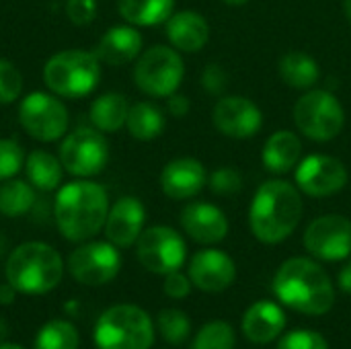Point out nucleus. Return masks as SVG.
I'll return each mask as SVG.
<instances>
[{
	"label": "nucleus",
	"instance_id": "obj_8",
	"mask_svg": "<svg viewBox=\"0 0 351 349\" xmlns=\"http://www.w3.org/2000/svg\"><path fill=\"white\" fill-rule=\"evenodd\" d=\"M185 76V62L173 45H152L138 56L134 66L136 86L156 99H167L179 91Z\"/></svg>",
	"mask_w": 351,
	"mask_h": 349
},
{
	"label": "nucleus",
	"instance_id": "obj_21",
	"mask_svg": "<svg viewBox=\"0 0 351 349\" xmlns=\"http://www.w3.org/2000/svg\"><path fill=\"white\" fill-rule=\"evenodd\" d=\"M167 39L177 51L197 53L210 41V23L197 10H179L169 16Z\"/></svg>",
	"mask_w": 351,
	"mask_h": 349
},
{
	"label": "nucleus",
	"instance_id": "obj_35",
	"mask_svg": "<svg viewBox=\"0 0 351 349\" xmlns=\"http://www.w3.org/2000/svg\"><path fill=\"white\" fill-rule=\"evenodd\" d=\"M208 187L214 195H237L243 189V177L232 167H220L208 177Z\"/></svg>",
	"mask_w": 351,
	"mask_h": 349
},
{
	"label": "nucleus",
	"instance_id": "obj_47",
	"mask_svg": "<svg viewBox=\"0 0 351 349\" xmlns=\"http://www.w3.org/2000/svg\"><path fill=\"white\" fill-rule=\"evenodd\" d=\"M4 253H6V239L0 234V257H2Z\"/></svg>",
	"mask_w": 351,
	"mask_h": 349
},
{
	"label": "nucleus",
	"instance_id": "obj_6",
	"mask_svg": "<svg viewBox=\"0 0 351 349\" xmlns=\"http://www.w3.org/2000/svg\"><path fill=\"white\" fill-rule=\"evenodd\" d=\"M101 80V62L95 51L66 49L51 56L43 66V82L64 99L90 95Z\"/></svg>",
	"mask_w": 351,
	"mask_h": 349
},
{
	"label": "nucleus",
	"instance_id": "obj_27",
	"mask_svg": "<svg viewBox=\"0 0 351 349\" xmlns=\"http://www.w3.org/2000/svg\"><path fill=\"white\" fill-rule=\"evenodd\" d=\"M119 14L134 27H154L169 21L175 0H117Z\"/></svg>",
	"mask_w": 351,
	"mask_h": 349
},
{
	"label": "nucleus",
	"instance_id": "obj_28",
	"mask_svg": "<svg viewBox=\"0 0 351 349\" xmlns=\"http://www.w3.org/2000/svg\"><path fill=\"white\" fill-rule=\"evenodd\" d=\"M165 125H167L165 113L154 103L138 101V103L130 105L125 128L132 138H136L140 142L156 140L165 132Z\"/></svg>",
	"mask_w": 351,
	"mask_h": 349
},
{
	"label": "nucleus",
	"instance_id": "obj_40",
	"mask_svg": "<svg viewBox=\"0 0 351 349\" xmlns=\"http://www.w3.org/2000/svg\"><path fill=\"white\" fill-rule=\"evenodd\" d=\"M167 109L173 117L181 119L189 113L191 109V103H189V97L185 95H179V93H173L171 97H167Z\"/></svg>",
	"mask_w": 351,
	"mask_h": 349
},
{
	"label": "nucleus",
	"instance_id": "obj_22",
	"mask_svg": "<svg viewBox=\"0 0 351 349\" xmlns=\"http://www.w3.org/2000/svg\"><path fill=\"white\" fill-rule=\"evenodd\" d=\"M142 35L132 25H115L103 33L95 47L99 62L107 66H125L142 53Z\"/></svg>",
	"mask_w": 351,
	"mask_h": 349
},
{
	"label": "nucleus",
	"instance_id": "obj_10",
	"mask_svg": "<svg viewBox=\"0 0 351 349\" xmlns=\"http://www.w3.org/2000/svg\"><path fill=\"white\" fill-rule=\"evenodd\" d=\"M136 257L150 274L167 276L183 267L187 245L175 228L158 224L142 230L140 239L136 241Z\"/></svg>",
	"mask_w": 351,
	"mask_h": 349
},
{
	"label": "nucleus",
	"instance_id": "obj_31",
	"mask_svg": "<svg viewBox=\"0 0 351 349\" xmlns=\"http://www.w3.org/2000/svg\"><path fill=\"white\" fill-rule=\"evenodd\" d=\"M156 329L167 344L181 346L191 335V321L179 309H165L156 317Z\"/></svg>",
	"mask_w": 351,
	"mask_h": 349
},
{
	"label": "nucleus",
	"instance_id": "obj_11",
	"mask_svg": "<svg viewBox=\"0 0 351 349\" xmlns=\"http://www.w3.org/2000/svg\"><path fill=\"white\" fill-rule=\"evenodd\" d=\"M121 269V255L109 241L80 243L68 257L70 276L82 286H105L117 278Z\"/></svg>",
	"mask_w": 351,
	"mask_h": 349
},
{
	"label": "nucleus",
	"instance_id": "obj_44",
	"mask_svg": "<svg viewBox=\"0 0 351 349\" xmlns=\"http://www.w3.org/2000/svg\"><path fill=\"white\" fill-rule=\"evenodd\" d=\"M343 12H346V19L351 25V0H343Z\"/></svg>",
	"mask_w": 351,
	"mask_h": 349
},
{
	"label": "nucleus",
	"instance_id": "obj_7",
	"mask_svg": "<svg viewBox=\"0 0 351 349\" xmlns=\"http://www.w3.org/2000/svg\"><path fill=\"white\" fill-rule=\"evenodd\" d=\"M292 115L296 130L313 142H331L346 125V109L341 101L325 88L304 91L296 101Z\"/></svg>",
	"mask_w": 351,
	"mask_h": 349
},
{
	"label": "nucleus",
	"instance_id": "obj_18",
	"mask_svg": "<svg viewBox=\"0 0 351 349\" xmlns=\"http://www.w3.org/2000/svg\"><path fill=\"white\" fill-rule=\"evenodd\" d=\"M146 222V208L138 197L125 195L119 197L107 214L105 220V237L109 243H113L117 249H128L136 245L144 230Z\"/></svg>",
	"mask_w": 351,
	"mask_h": 349
},
{
	"label": "nucleus",
	"instance_id": "obj_16",
	"mask_svg": "<svg viewBox=\"0 0 351 349\" xmlns=\"http://www.w3.org/2000/svg\"><path fill=\"white\" fill-rule=\"evenodd\" d=\"M187 276L197 290L206 294H218L234 284L237 265L228 253L220 249H204L191 257Z\"/></svg>",
	"mask_w": 351,
	"mask_h": 349
},
{
	"label": "nucleus",
	"instance_id": "obj_13",
	"mask_svg": "<svg viewBox=\"0 0 351 349\" xmlns=\"http://www.w3.org/2000/svg\"><path fill=\"white\" fill-rule=\"evenodd\" d=\"M302 243L319 261H346L351 257V220L341 214L319 216L306 226Z\"/></svg>",
	"mask_w": 351,
	"mask_h": 349
},
{
	"label": "nucleus",
	"instance_id": "obj_36",
	"mask_svg": "<svg viewBox=\"0 0 351 349\" xmlns=\"http://www.w3.org/2000/svg\"><path fill=\"white\" fill-rule=\"evenodd\" d=\"M276 349H329V344L319 331L296 329L282 335Z\"/></svg>",
	"mask_w": 351,
	"mask_h": 349
},
{
	"label": "nucleus",
	"instance_id": "obj_37",
	"mask_svg": "<svg viewBox=\"0 0 351 349\" xmlns=\"http://www.w3.org/2000/svg\"><path fill=\"white\" fill-rule=\"evenodd\" d=\"M228 84H230V76H228L224 66L212 62V64H208L204 68V72H202V86H204L206 93H210L214 97H224Z\"/></svg>",
	"mask_w": 351,
	"mask_h": 349
},
{
	"label": "nucleus",
	"instance_id": "obj_41",
	"mask_svg": "<svg viewBox=\"0 0 351 349\" xmlns=\"http://www.w3.org/2000/svg\"><path fill=\"white\" fill-rule=\"evenodd\" d=\"M337 284H339V288H341L346 294H350L351 296V259H348V263L341 267L339 278H337Z\"/></svg>",
	"mask_w": 351,
	"mask_h": 349
},
{
	"label": "nucleus",
	"instance_id": "obj_25",
	"mask_svg": "<svg viewBox=\"0 0 351 349\" xmlns=\"http://www.w3.org/2000/svg\"><path fill=\"white\" fill-rule=\"evenodd\" d=\"M130 103L121 93H105L90 103L88 117L93 125L101 132H117L128 121Z\"/></svg>",
	"mask_w": 351,
	"mask_h": 349
},
{
	"label": "nucleus",
	"instance_id": "obj_42",
	"mask_svg": "<svg viewBox=\"0 0 351 349\" xmlns=\"http://www.w3.org/2000/svg\"><path fill=\"white\" fill-rule=\"evenodd\" d=\"M16 290L6 282V284H2L0 286V304H4V306H8V304H12L14 302V298H16Z\"/></svg>",
	"mask_w": 351,
	"mask_h": 349
},
{
	"label": "nucleus",
	"instance_id": "obj_34",
	"mask_svg": "<svg viewBox=\"0 0 351 349\" xmlns=\"http://www.w3.org/2000/svg\"><path fill=\"white\" fill-rule=\"evenodd\" d=\"M25 167V150L10 138H0V181L12 179Z\"/></svg>",
	"mask_w": 351,
	"mask_h": 349
},
{
	"label": "nucleus",
	"instance_id": "obj_14",
	"mask_svg": "<svg viewBox=\"0 0 351 349\" xmlns=\"http://www.w3.org/2000/svg\"><path fill=\"white\" fill-rule=\"evenodd\" d=\"M296 187L308 197H331L339 193L348 181L350 173L346 165L329 154H308L296 165Z\"/></svg>",
	"mask_w": 351,
	"mask_h": 349
},
{
	"label": "nucleus",
	"instance_id": "obj_30",
	"mask_svg": "<svg viewBox=\"0 0 351 349\" xmlns=\"http://www.w3.org/2000/svg\"><path fill=\"white\" fill-rule=\"evenodd\" d=\"M80 348V335L78 329L64 321V319H51L47 321L35 335L33 349H78Z\"/></svg>",
	"mask_w": 351,
	"mask_h": 349
},
{
	"label": "nucleus",
	"instance_id": "obj_5",
	"mask_svg": "<svg viewBox=\"0 0 351 349\" xmlns=\"http://www.w3.org/2000/svg\"><path fill=\"white\" fill-rule=\"evenodd\" d=\"M93 339L97 349H150L154 323L138 304H113L99 317Z\"/></svg>",
	"mask_w": 351,
	"mask_h": 349
},
{
	"label": "nucleus",
	"instance_id": "obj_1",
	"mask_svg": "<svg viewBox=\"0 0 351 349\" xmlns=\"http://www.w3.org/2000/svg\"><path fill=\"white\" fill-rule=\"evenodd\" d=\"M280 304L306 317H323L335 306V288L319 261L308 257L286 259L271 280Z\"/></svg>",
	"mask_w": 351,
	"mask_h": 349
},
{
	"label": "nucleus",
	"instance_id": "obj_17",
	"mask_svg": "<svg viewBox=\"0 0 351 349\" xmlns=\"http://www.w3.org/2000/svg\"><path fill=\"white\" fill-rule=\"evenodd\" d=\"M181 228L183 232L199 245H218L228 237V218L226 214L208 202H189L181 210Z\"/></svg>",
	"mask_w": 351,
	"mask_h": 349
},
{
	"label": "nucleus",
	"instance_id": "obj_38",
	"mask_svg": "<svg viewBox=\"0 0 351 349\" xmlns=\"http://www.w3.org/2000/svg\"><path fill=\"white\" fill-rule=\"evenodd\" d=\"M66 14L72 25L84 27L90 25L97 16V0H68L66 2Z\"/></svg>",
	"mask_w": 351,
	"mask_h": 349
},
{
	"label": "nucleus",
	"instance_id": "obj_29",
	"mask_svg": "<svg viewBox=\"0 0 351 349\" xmlns=\"http://www.w3.org/2000/svg\"><path fill=\"white\" fill-rule=\"evenodd\" d=\"M35 204V191L21 179L0 181V214L6 218L25 216Z\"/></svg>",
	"mask_w": 351,
	"mask_h": 349
},
{
	"label": "nucleus",
	"instance_id": "obj_43",
	"mask_svg": "<svg viewBox=\"0 0 351 349\" xmlns=\"http://www.w3.org/2000/svg\"><path fill=\"white\" fill-rule=\"evenodd\" d=\"M8 333H10L8 323H6V319H2V317H0V344L8 337Z\"/></svg>",
	"mask_w": 351,
	"mask_h": 349
},
{
	"label": "nucleus",
	"instance_id": "obj_12",
	"mask_svg": "<svg viewBox=\"0 0 351 349\" xmlns=\"http://www.w3.org/2000/svg\"><path fill=\"white\" fill-rule=\"evenodd\" d=\"M19 121L31 138L56 142L68 130V109L58 97L35 91L21 101Z\"/></svg>",
	"mask_w": 351,
	"mask_h": 349
},
{
	"label": "nucleus",
	"instance_id": "obj_32",
	"mask_svg": "<svg viewBox=\"0 0 351 349\" xmlns=\"http://www.w3.org/2000/svg\"><path fill=\"white\" fill-rule=\"evenodd\" d=\"M237 335L230 323L210 321L206 323L191 341V349H234Z\"/></svg>",
	"mask_w": 351,
	"mask_h": 349
},
{
	"label": "nucleus",
	"instance_id": "obj_45",
	"mask_svg": "<svg viewBox=\"0 0 351 349\" xmlns=\"http://www.w3.org/2000/svg\"><path fill=\"white\" fill-rule=\"evenodd\" d=\"M224 4H228V6H245L249 0H222Z\"/></svg>",
	"mask_w": 351,
	"mask_h": 349
},
{
	"label": "nucleus",
	"instance_id": "obj_24",
	"mask_svg": "<svg viewBox=\"0 0 351 349\" xmlns=\"http://www.w3.org/2000/svg\"><path fill=\"white\" fill-rule=\"evenodd\" d=\"M278 72H280V78L290 88L300 91V93L315 88V84L321 78V66H319V62L311 53L300 51V49L286 51L280 58Z\"/></svg>",
	"mask_w": 351,
	"mask_h": 349
},
{
	"label": "nucleus",
	"instance_id": "obj_3",
	"mask_svg": "<svg viewBox=\"0 0 351 349\" xmlns=\"http://www.w3.org/2000/svg\"><path fill=\"white\" fill-rule=\"evenodd\" d=\"M109 208V195L103 185L84 179L66 183L53 202L56 226L66 241L86 243L105 228Z\"/></svg>",
	"mask_w": 351,
	"mask_h": 349
},
{
	"label": "nucleus",
	"instance_id": "obj_2",
	"mask_svg": "<svg viewBox=\"0 0 351 349\" xmlns=\"http://www.w3.org/2000/svg\"><path fill=\"white\" fill-rule=\"evenodd\" d=\"M304 214L302 193L284 179L263 181L249 206V228L263 245H280L294 234Z\"/></svg>",
	"mask_w": 351,
	"mask_h": 349
},
{
	"label": "nucleus",
	"instance_id": "obj_20",
	"mask_svg": "<svg viewBox=\"0 0 351 349\" xmlns=\"http://www.w3.org/2000/svg\"><path fill=\"white\" fill-rule=\"evenodd\" d=\"M288 317L284 309L274 300H257L251 304L243 317V335L257 346H267L282 337Z\"/></svg>",
	"mask_w": 351,
	"mask_h": 349
},
{
	"label": "nucleus",
	"instance_id": "obj_39",
	"mask_svg": "<svg viewBox=\"0 0 351 349\" xmlns=\"http://www.w3.org/2000/svg\"><path fill=\"white\" fill-rule=\"evenodd\" d=\"M191 286H193V284H191L189 276L181 274V269L167 274V276H165V282H162L165 294H167L169 298H173V300H183V298H187V296L191 294Z\"/></svg>",
	"mask_w": 351,
	"mask_h": 349
},
{
	"label": "nucleus",
	"instance_id": "obj_15",
	"mask_svg": "<svg viewBox=\"0 0 351 349\" xmlns=\"http://www.w3.org/2000/svg\"><path fill=\"white\" fill-rule=\"evenodd\" d=\"M214 128L232 140H249L263 128V113L255 101L243 95H224L212 109Z\"/></svg>",
	"mask_w": 351,
	"mask_h": 349
},
{
	"label": "nucleus",
	"instance_id": "obj_46",
	"mask_svg": "<svg viewBox=\"0 0 351 349\" xmlns=\"http://www.w3.org/2000/svg\"><path fill=\"white\" fill-rule=\"evenodd\" d=\"M0 349H27V348H23V346H19V344H8V341H2V344H0Z\"/></svg>",
	"mask_w": 351,
	"mask_h": 349
},
{
	"label": "nucleus",
	"instance_id": "obj_33",
	"mask_svg": "<svg viewBox=\"0 0 351 349\" xmlns=\"http://www.w3.org/2000/svg\"><path fill=\"white\" fill-rule=\"evenodd\" d=\"M23 91V74L10 62L0 58V105H10L21 97Z\"/></svg>",
	"mask_w": 351,
	"mask_h": 349
},
{
	"label": "nucleus",
	"instance_id": "obj_4",
	"mask_svg": "<svg viewBox=\"0 0 351 349\" xmlns=\"http://www.w3.org/2000/svg\"><path fill=\"white\" fill-rule=\"evenodd\" d=\"M4 272L6 282L19 294L41 296L60 286L64 278V261L51 245L31 241L10 251Z\"/></svg>",
	"mask_w": 351,
	"mask_h": 349
},
{
	"label": "nucleus",
	"instance_id": "obj_26",
	"mask_svg": "<svg viewBox=\"0 0 351 349\" xmlns=\"http://www.w3.org/2000/svg\"><path fill=\"white\" fill-rule=\"evenodd\" d=\"M25 173L33 187L41 191H53L62 185L64 167L60 156H53L51 152L37 148L25 158Z\"/></svg>",
	"mask_w": 351,
	"mask_h": 349
},
{
	"label": "nucleus",
	"instance_id": "obj_9",
	"mask_svg": "<svg viewBox=\"0 0 351 349\" xmlns=\"http://www.w3.org/2000/svg\"><path fill=\"white\" fill-rule=\"evenodd\" d=\"M60 160L72 177L99 175L109 163V142L97 128H78L60 144Z\"/></svg>",
	"mask_w": 351,
	"mask_h": 349
},
{
	"label": "nucleus",
	"instance_id": "obj_23",
	"mask_svg": "<svg viewBox=\"0 0 351 349\" xmlns=\"http://www.w3.org/2000/svg\"><path fill=\"white\" fill-rule=\"evenodd\" d=\"M302 160V140L292 130L274 132L261 150L263 167L274 175H286Z\"/></svg>",
	"mask_w": 351,
	"mask_h": 349
},
{
	"label": "nucleus",
	"instance_id": "obj_19",
	"mask_svg": "<svg viewBox=\"0 0 351 349\" xmlns=\"http://www.w3.org/2000/svg\"><path fill=\"white\" fill-rule=\"evenodd\" d=\"M208 185L206 167L191 156H181L165 165L160 173V189L169 200L183 202L195 197Z\"/></svg>",
	"mask_w": 351,
	"mask_h": 349
}]
</instances>
